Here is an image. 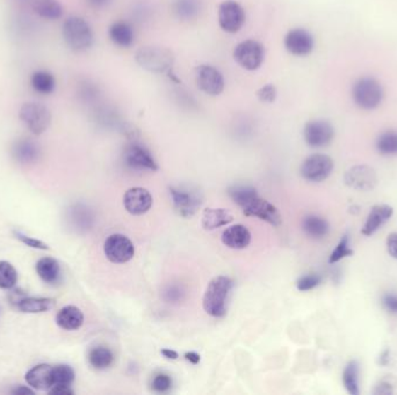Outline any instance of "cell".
Segmentation results:
<instances>
[{
	"label": "cell",
	"instance_id": "cell-1",
	"mask_svg": "<svg viewBox=\"0 0 397 395\" xmlns=\"http://www.w3.org/2000/svg\"><path fill=\"white\" fill-rule=\"evenodd\" d=\"M233 288L234 282L229 277L217 276L210 281L202 300L207 314L214 318H222L226 314L228 300Z\"/></svg>",
	"mask_w": 397,
	"mask_h": 395
},
{
	"label": "cell",
	"instance_id": "cell-2",
	"mask_svg": "<svg viewBox=\"0 0 397 395\" xmlns=\"http://www.w3.org/2000/svg\"><path fill=\"white\" fill-rule=\"evenodd\" d=\"M136 63L154 73H168L175 63V55L168 48L163 47H143L135 55Z\"/></svg>",
	"mask_w": 397,
	"mask_h": 395
},
{
	"label": "cell",
	"instance_id": "cell-3",
	"mask_svg": "<svg viewBox=\"0 0 397 395\" xmlns=\"http://www.w3.org/2000/svg\"><path fill=\"white\" fill-rule=\"evenodd\" d=\"M63 37L69 48L74 52H86L94 41L93 30L86 21L79 16H70L63 23Z\"/></svg>",
	"mask_w": 397,
	"mask_h": 395
},
{
	"label": "cell",
	"instance_id": "cell-4",
	"mask_svg": "<svg viewBox=\"0 0 397 395\" xmlns=\"http://www.w3.org/2000/svg\"><path fill=\"white\" fill-rule=\"evenodd\" d=\"M352 97L355 105L362 110H375L384 99V90L374 78H362L353 86Z\"/></svg>",
	"mask_w": 397,
	"mask_h": 395
},
{
	"label": "cell",
	"instance_id": "cell-5",
	"mask_svg": "<svg viewBox=\"0 0 397 395\" xmlns=\"http://www.w3.org/2000/svg\"><path fill=\"white\" fill-rule=\"evenodd\" d=\"M20 119L34 135H41L52 123V113L48 107L39 102H26L20 110Z\"/></svg>",
	"mask_w": 397,
	"mask_h": 395
},
{
	"label": "cell",
	"instance_id": "cell-6",
	"mask_svg": "<svg viewBox=\"0 0 397 395\" xmlns=\"http://www.w3.org/2000/svg\"><path fill=\"white\" fill-rule=\"evenodd\" d=\"M234 58L243 69L248 71L257 70L262 66L265 59L264 45L255 40L241 42L234 50Z\"/></svg>",
	"mask_w": 397,
	"mask_h": 395
},
{
	"label": "cell",
	"instance_id": "cell-7",
	"mask_svg": "<svg viewBox=\"0 0 397 395\" xmlns=\"http://www.w3.org/2000/svg\"><path fill=\"white\" fill-rule=\"evenodd\" d=\"M333 161L329 155H310L302 163L301 175L310 182H322L333 173Z\"/></svg>",
	"mask_w": 397,
	"mask_h": 395
},
{
	"label": "cell",
	"instance_id": "cell-8",
	"mask_svg": "<svg viewBox=\"0 0 397 395\" xmlns=\"http://www.w3.org/2000/svg\"><path fill=\"white\" fill-rule=\"evenodd\" d=\"M246 11L235 0H226L219 7V25L224 32H239L246 23Z\"/></svg>",
	"mask_w": 397,
	"mask_h": 395
},
{
	"label": "cell",
	"instance_id": "cell-9",
	"mask_svg": "<svg viewBox=\"0 0 397 395\" xmlns=\"http://www.w3.org/2000/svg\"><path fill=\"white\" fill-rule=\"evenodd\" d=\"M103 252L110 262L126 264L135 255V247L126 235H112L105 241Z\"/></svg>",
	"mask_w": 397,
	"mask_h": 395
},
{
	"label": "cell",
	"instance_id": "cell-10",
	"mask_svg": "<svg viewBox=\"0 0 397 395\" xmlns=\"http://www.w3.org/2000/svg\"><path fill=\"white\" fill-rule=\"evenodd\" d=\"M195 81L204 93L217 97L224 90V78L213 65L204 64L195 69Z\"/></svg>",
	"mask_w": 397,
	"mask_h": 395
},
{
	"label": "cell",
	"instance_id": "cell-11",
	"mask_svg": "<svg viewBox=\"0 0 397 395\" xmlns=\"http://www.w3.org/2000/svg\"><path fill=\"white\" fill-rule=\"evenodd\" d=\"M346 186L358 190V191H369L374 189L378 184V175L374 168L367 165H357L346 170L344 175Z\"/></svg>",
	"mask_w": 397,
	"mask_h": 395
},
{
	"label": "cell",
	"instance_id": "cell-12",
	"mask_svg": "<svg viewBox=\"0 0 397 395\" xmlns=\"http://www.w3.org/2000/svg\"><path fill=\"white\" fill-rule=\"evenodd\" d=\"M304 141L311 148H323L329 145L335 137V129L324 119L310 121L304 129Z\"/></svg>",
	"mask_w": 397,
	"mask_h": 395
},
{
	"label": "cell",
	"instance_id": "cell-13",
	"mask_svg": "<svg viewBox=\"0 0 397 395\" xmlns=\"http://www.w3.org/2000/svg\"><path fill=\"white\" fill-rule=\"evenodd\" d=\"M125 163L128 167L136 170H159V165L152 157L148 148L139 143H132L125 150Z\"/></svg>",
	"mask_w": 397,
	"mask_h": 395
},
{
	"label": "cell",
	"instance_id": "cell-14",
	"mask_svg": "<svg viewBox=\"0 0 397 395\" xmlns=\"http://www.w3.org/2000/svg\"><path fill=\"white\" fill-rule=\"evenodd\" d=\"M170 194H171L175 209L181 217H185V218L192 217L200 206L201 199L195 191L171 187Z\"/></svg>",
	"mask_w": 397,
	"mask_h": 395
},
{
	"label": "cell",
	"instance_id": "cell-15",
	"mask_svg": "<svg viewBox=\"0 0 397 395\" xmlns=\"http://www.w3.org/2000/svg\"><path fill=\"white\" fill-rule=\"evenodd\" d=\"M242 209L244 215L258 217L271 225L279 226L281 224V216L278 209L268 201L259 196L252 199L251 202Z\"/></svg>",
	"mask_w": 397,
	"mask_h": 395
},
{
	"label": "cell",
	"instance_id": "cell-16",
	"mask_svg": "<svg viewBox=\"0 0 397 395\" xmlns=\"http://www.w3.org/2000/svg\"><path fill=\"white\" fill-rule=\"evenodd\" d=\"M284 48L295 56H307L313 52V35L304 28L292 29L284 37Z\"/></svg>",
	"mask_w": 397,
	"mask_h": 395
},
{
	"label": "cell",
	"instance_id": "cell-17",
	"mask_svg": "<svg viewBox=\"0 0 397 395\" xmlns=\"http://www.w3.org/2000/svg\"><path fill=\"white\" fill-rule=\"evenodd\" d=\"M123 206L134 216H141L150 210L152 206L151 194L146 188L135 187L127 190L123 196Z\"/></svg>",
	"mask_w": 397,
	"mask_h": 395
},
{
	"label": "cell",
	"instance_id": "cell-18",
	"mask_svg": "<svg viewBox=\"0 0 397 395\" xmlns=\"http://www.w3.org/2000/svg\"><path fill=\"white\" fill-rule=\"evenodd\" d=\"M12 155L18 163L23 165L35 164L42 155L41 146L30 138H19L12 145Z\"/></svg>",
	"mask_w": 397,
	"mask_h": 395
},
{
	"label": "cell",
	"instance_id": "cell-19",
	"mask_svg": "<svg viewBox=\"0 0 397 395\" xmlns=\"http://www.w3.org/2000/svg\"><path fill=\"white\" fill-rule=\"evenodd\" d=\"M394 209L388 204H376L372 208L362 226V233L365 237H372L393 217Z\"/></svg>",
	"mask_w": 397,
	"mask_h": 395
},
{
	"label": "cell",
	"instance_id": "cell-20",
	"mask_svg": "<svg viewBox=\"0 0 397 395\" xmlns=\"http://www.w3.org/2000/svg\"><path fill=\"white\" fill-rule=\"evenodd\" d=\"M26 382L36 391H49L52 386V367L39 364L26 373Z\"/></svg>",
	"mask_w": 397,
	"mask_h": 395
},
{
	"label": "cell",
	"instance_id": "cell-21",
	"mask_svg": "<svg viewBox=\"0 0 397 395\" xmlns=\"http://www.w3.org/2000/svg\"><path fill=\"white\" fill-rule=\"evenodd\" d=\"M251 241V233L244 225L230 226L223 232L222 242L231 249H244Z\"/></svg>",
	"mask_w": 397,
	"mask_h": 395
},
{
	"label": "cell",
	"instance_id": "cell-22",
	"mask_svg": "<svg viewBox=\"0 0 397 395\" xmlns=\"http://www.w3.org/2000/svg\"><path fill=\"white\" fill-rule=\"evenodd\" d=\"M56 324L64 331H77L84 324V314L76 306H65L56 315Z\"/></svg>",
	"mask_w": 397,
	"mask_h": 395
},
{
	"label": "cell",
	"instance_id": "cell-23",
	"mask_svg": "<svg viewBox=\"0 0 397 395\" xmlns=\"http://www.w3.org/2000/svg\"><path fill=\"white\" fill-rule=\"evenodd\" d=\"M234 216L226 209H206L202 213L201 224L205 230L213 231L215 228H222L233 222Z\"/></svg>",
	"mask_w": 397,
	"mask_h": 395
},
{
	"label": "cell",
	"instance_id": "cell-24",
	"mask_svg": "<svg viewBox=\"0 0 397 395\" xmlns=\"http://www.w3.org/2000/svg\"><path fill=\"white\" fill-rule=\"evenodd\" d=\"M108 34H110V41L122 48L130 47L135 40L134 29L130 23H125V21H117V23H113L110 27Z\"/></svg>",
	"mask_w": 397,
	"mask_h": 395
},
{
	"label": "cell",
	"instance_id": "cell-25",
	"mask_svg": "<svg viewBox=\"0 0 397 395\" xmlns=\"http://www.w3.org/2000/svg\"><path fill=\"white\" fill-rule=\"evenodd\" d=\"M302 228L308 237L316 239V240L326 238L330 232L329 223L326 222V219L316 215L304 217L302 220Z\"/></svg>",
	"mask_w": 397,
	"mask_h": 395
},
{
	"label": "cell",
	"instance_id": "cell-26",
	"mask_svg": "<svg viewBox=\"0 0 397 395\" xmlns=\"http://www.w3.org/2000/svg\"><path fill=\"white\" fill-rule=\"evenodd\" d=\"M36 273L43 282L55 284L61 277V267L55 259L43 257L36 264Z\"/></svg>",
	"mask_w": 397,
	"mask_h": 395
},
{
	"label": "cell",
	"instance_id": "cell-27",
	"mask_svg": "<svg viewBox=\"0 0 397 395\" xmlns=\"http://www.w3.org/2000/svg\"><path fill=\"white\" fill-rule=\"evenodd\" d=\"M32 8L43 19L57 20L63 14V7L59 0H33Z\"/></svg>",
	"mask_w": 397,
	"mask_h": 395
},
{
	"label": "cell",
	"instance_id": "cell-28",
	"mask_svg": "<svg viewBox=\"0 0 397 395\" xmlns=\"http://www.w3.org/2000/svg\"><path fill=\"white\" fill-rule=\"evenodd\" d=\"M55 299L52 298H35V297H23L16 306L23 313H42L54 309Z\"/></svg>",
	"mask_w": 397,
	"mask_h": 395
},
{
	"label": "cell",
	"instance_id": "cell-29",
	"mask_svg": "<svg viewBox=\"0 0 397 395\" xmlns=\"http://www.w3.org/2000/svg\"><path fill=\"white\" fill-rule=\"evenodd\" d=\"M359 375H360V365H359L358 360H350L343 372V384L349 394H360Z\"/></svg>",
	"mask_w": 397,
	"mask_h": 395
},
{
	"label": "cell",
	"instance_id": "cell-30",
	"mask_svg": "<svg viewBox=\"0 0 397 395\" xmlns=\"http://www.w3.org/2000/svg\"><path fill=\"white\" fill-rule=\"evenodd\" d=\"M201 6L200 0H175L173 12L179 19L191 21L200 13Z\"/></svg>",
	"mask_w": 397,
	"mask_h": 395
},
{
	"label": "cell",
	"instance_id": "cell-31",
	"mask_svg": "<svg viewBox=\"0 0 397 395\" xmlns=\"http://www.w3.org/2000/svg\"><path fill=\"white\" fill-rule=\"evenodd\" d=\"M30 84L38 93L50 94L55 90V77L48 71H36L33 73Z\"/></svg>",
	"mask_w": 397,
	"mask_h": 395
},
{
	"label": "cell",
	"instance_id": "cell-32",
	"mask_svg": "<svg viewBox=\"0 0 397 395\" xmlns=\"http://www.w3.org/2000/svg\"><path fill=\"white\" fill-rule=\"evenodd\" d=\"M114 355L108 348L96 347L88 353V363L96 370H106L113 364Z\"/></svg>",
	"mask_w": 397,
	"mask_h": 395
},
{
	"label": "cell",
	"instance_id": "cell-33",
	"mask_svg": "<svg viewBox=\"0 0 397 395\" xmlns=\"http://www.w3.org/2000/svg\"><path fill=\"white\" fill-rule=\"evenodd\" d=\"M375 148L381 155H397V131L388 130L379 136Z\"/></svg>",
	"mask_w": 397,
	"mask_h": 395
},
{
	"label": "cell",
	"instance_id": "cell-34",
	"mask_svg": "<svg viewBox=\"0 0 397 395\" xmlns=\"http://www.w3.org/2000/svg\"><path fill=\"white\" fill-rule=\"evenodd\" d=\"M228 194L231 197L236 204H238L241 208H244L246 204H249L252 199L258 196L255 188L249 186H233L228 189Z\"/></svg>",
	"mask_w": 397,
	"mask_h": 395
},
{
	"label": "cell",
	"instance_id": "cell-35",
	"mask_svg": "<svg viewBox=\"0 0 397 395\" xmlns=\"http://www.w3.org/2000/svg\"><path fill=\"white\" fill-rule=\"evenodd\" d=\"M74 380V371L71 367L61 364L52 367V387H71Z\"/></svg>",
	"mask_w": 397,
	"mask_h": 395
},
{
	"label": "cell",
	"instance_id": "cell-36",
	"mask_svg": "<svg viewBox=\"0 0 397 395\" xmlns=\"http://www.w3.org/2000/svg\"><path fill=\"white\" fill-rule=\"evenodd\" d=\"M16 282L18 273L16 268L7 261H0V289H12Z\"/></svg>",
	"mask_w": 397,
	"mask_h": 395
},
{
	"label": "cell",
	"instance_id": "cell-37",
	"mask_svg": "<svg viewBox=\"0 0 397 395\" xmlns=\"http://www.w3.org/2000/svg\"><path fill=\"white\" fill-rule=\"evenodd\" d=\"M353 249L350 246L349 235H343L342 239L339 241L336 248L333 249V253L330 255L329 264H337L339 261L345 259V257H352Z\"/></svg>",
	"mask_w": 397,
	"mask_h": 395
},
{
	"label": "cell",
	"instance_id": "cell-38",
	"mask_svg": "<svg viewBox=\"0 0 397 395\" xmlns=\"http://www.w3.org/2000/svg\"><path fill=\"white\" fill-rule=\"evenodd\" d=\"M322 277L318 273H308L299 278L297 282V288L300 291H310L320 285Z\"/></svg>",
	"mask_w": 397,
	"mask_h": 395
},
{
	"label": "cell",
	"instance_id": "cell-39",
	"mask_svg": "<svg viewBox=\"0 0 397 395\" xmlns=\"http://www.w3.org/2000/svg\"><path fill=\"white\" fill-rule=\"evenodd\" d=\"M151 387L157 393L168 392L172 387L171 377L165 373H159L152 379Z\"/></svg>",
	"mask_w": 397,
	"mask_h": 395
},
{
	"label": "cell",
	"instance_id": "cell-40",
	"mask_svg": "<svg viewBox=\"0 0 397 395\" xmlns=\"http://www.w3.org/2000/svg\"><path fill=\"white\" fill-rule=\"evenodd\" d=\"M13 233L18 240L21 241L23 244H27L28 247L41 249V251H47V249H49L48 244H45L43 241L39 240V239L28 237V235H23V232L20 231H14Z\"/></svg>",
	"mask_w": 397,
	"mask_h": 395
},
{
	"label": "cell",
	"instance_id": "cell-41",
	"mask_svg": "<svg viewBox=\"0 0 397 395\" xmlns=\"http://www.w3.org/2000/svg\"><path fill=\"white\" fill-rule=\"evenodd\" d=\"M257 97H258L259 101L263 103L275 102V100L277 99V88H275V85H265L262 88H259L258 92H257Z\"/></svg>",
	"mask_w": 397,
	"mask_h": 395
},
{
	"label": "cell",
	"instance_id": "cell-42",
	"mask_svg": "<svg viewBox=\"0 0 397 395\" xmlns=\"http://www.w3.org/2000/svg\"><path fill=\"white\" fill-rule=\"evenodd\" d=\"M165 300L168 302H177L184 296V291L180 286L168 285L163 293Z\"/></svg>",
	"mask_w": 397,
	"mask_h": 395
},
{
	"label": "cell",
	"instance_id": "cell-43",
	"mask_svg": "<svg viewBox=\"0 0 397 395\" xmlns=\"http://www.w3.org/2000/svg\"><path fill=\"white\" fill-rule=\"evenodd\" d=\"M381 304L386 311L391 314H397V295L396 293H386L381 298Z\"/></svg>",
	"mask_w": 397,
	"mask_h": 395
},
{
	"label": "cell",
	"instance_id": "cell-44",
	"mask_svg": "<svg viewBox=\"0 0 397 395\" xmlns=\"http://www.w3.org/2000/svg\"><path fill=\"white\" fill-rule=\"evenodd\" d=\"M386 246H387V251L389 255L391 257H394L395 260H397V232L388 235Z\"/></svg>",
	"mask_w": 397,
	"mask_h": 395
},
{
	"label": "cell",
	"instance_id": "cell-45",
	"mask_svg": "<svg viewBox=\"0 0 397 395\" xmlns=\"http://www.w3.org/2000/svg\"><path fill=\"white\" fill-rule=\"evenodd\" d=\"M374 394L376 395H389L393 394V389H391V384L388 382H381L379 385L375 386Z\"/></svg>",
	"mask_w": 397,
	"mask_h": 395
},
{
	"label": "cell",
	"instance_id": "cell-46",
	"mask_svg": "<svg viewBox=\"0 0 397 395\" xmlns=\"http://www.w3.org/2000/svg\"><path fill=\"white\" fill-rule=\"evenodd\" d=\"M49 393L52 395H72L74 394V389L71 387L62 386V387H52L49 389Z\"/></svg>",
	"mask_w": 397,
	"mask_h": 395
},
{
	"label": "cell",
	"instance_id": "cell-47",
	"mask_svg": "<svg viewBox=\"0 0 397 395\" xmlns=\"http://www.w3.org/2000/svg\"><path fill=\"white\" fill-rule=\"evenodd\" d=\"M112 1H113V0H86V3H88L91 7L97 8V10L108 6Z\"/></svg>",
	"mask_w": 397,
	"mask_h": 395
},
{
	"label": "cell",
	"instance_id": "cell-48",
	"mask_svg": "<svg viewBox=\"0 0 397 395\" xmlns=\"http://www.w3.org/2000/svg\"><path fill=\"white\" fill-rule=\"evenodd\" d=\"M185 358L191 362L192 364H197L200 362V356L197 353H185Z\"/></svg>",
	"mask_w": 397,
	"mask_h": 395
},
{
	"label": "cell",
	"instance_id": "cell-49",
	"mask_svg": "<svg viewBox=\"0 0 397 395\" xmlns=\"http://www.w3.org/2000/svg\"><path fill=\"white\" fill-rule=\"evenodd\" d=\"M13 394L18 395H26V394H33V391L28 387H25V386H19V387H16V389H13Z\"/></svg>",
	"mask_w": 397,
	"mask_h": 395
},
{
	"label": "cell",
	"instance_id": "cell-50",
	"mask_svg": "<svg viewBox=\"0 0 397 395\" xmlns=\"http://www.w3.org/2000/svg\"><path fill=\"white\" fill-rule=\"evenodd\" d=\"M162 355L168 360H177L178 358V353L175 350H171V349H163Z\"/></svg>",
	"mask_w": 397,
	"mask_h": 395
},
{
	"label": "cell",
	"instance_id": "cell-51",
	"mask_svg": "<svg viewBox=\"0 0 397 395\" xmlns=\"http://www.w3.org/2000/svg\"><path fill=\"white\" fill-rule=\"evenodd\" d=\"M18 3L20 4H27V3H32L33 0H16Z\"/></svg>",
	"mask_w": 397,
	"mask_h": 395
}]
</instances>
